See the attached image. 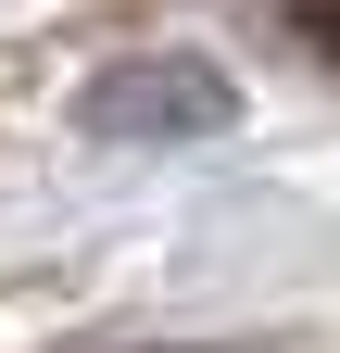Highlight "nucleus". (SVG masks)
I'll return each mask as SVG.
<instances>
[{
    "label": "nucleus",
    "mask_w": 340,
    "mask_h": 353,
    "mask_svg": "<svg viewBox=\"0 0 340 353\" xmlns=\"http://www.w3.org/2000/svg\"><path fill=\"white\" fill-rule=\"evenodd\" d=\"M151 353H227V341H151Z\"/></svg>",
    "instance_id": "3"
},
{
    "label": "nucleus",
    "mask_w": 340,
    "mask_h": 353,
    "mask_svg": "<svg viewBox=\"0 0 340 353\" xmlns=\"http://www.w3.org/2000/svg\"><path fill=\"white\" fill-rule=\"evenodd\" d=\"M76 126L126 152H189V139H227L240 126V76L215 51H126L76 88Z\"/></svg>",
    "instance_id": "1"
},
{
    "label": "nucleus",
    "mask_w": 340,
    "mask_h": 353,
    "mask_svg": "<svg viewBox=\"0 0 340 353\" xmlns=\"http://www.w3.org/2000/svg\"><path fill=\"white\" fill-rule=\"evenodd\" d=\"M277 26H290V38H303V51H328V63H340V0H290V13H277Z\"/></svg>",
    "instance_id": "2"
}]
</instances>
